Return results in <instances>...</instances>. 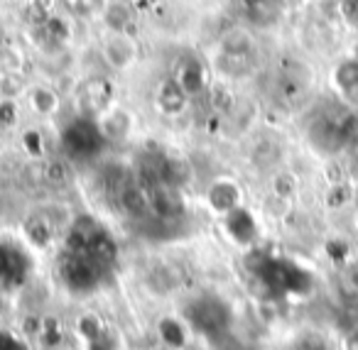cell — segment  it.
Listing matches in <instances>:
<instances>
[{"label": "cell", "instance_id": "obj_5", "mask_svg": "<svg viewBox=\"0 0 358 350\" xmlns=\"http://www.w3.org/2000/svg\"><path fill=\"white\" fill-rule=\"evenodd\" d=\"M103 17L113 32H125V27L133 20V13H130V8L125 6V3H108Z\"/></svg>", "mask_w": 358, "mask_h": 350}, {"label": "cell", "instance_id": "obj_3", "mask_svg": "<svg viewBox=\"0 0 358 350\" xmlns=\"http://www.w3.org/2000/svg\"><path fill=\"white\" fill-rule=\"evenodd\" d=\"M103 52H106V59L113 66H118V69L128 66L135 59V45L125 32H113L108 37V42H106Z\"/></svg>", "mask_w": 358, "mask_h": 350}, {"label": "cell", "instance_id": "obj_6", "mask_svg": "<svg viewBox=\"0 0 358 350\" xmlns=\"http://www.w3.org/2000/svg\"><path fill=\"white\" fill-rule=\"evenodd\" d=\"M74 6L81 15H103L108 0H74Z\"/></svg>", "mask_w": 358, "mask_h": 350}, {"label": "cell", "instance_id": "obj_1", "mask_svg": "<svg viewBox=\"0 0 358 350\" xmlns=\"http://www.w3.org/2000/svg\"><path fill=\"white\" fill-rule=\"evenodd\" d=\"M103 143L101 128L89 118H79L64 130V150L74 157H94Z\"/></svg>", "mask_w": 358, "mask_h": 350}, {"label": "cell", "instance_id": "obj_2", "mask_svg": "<svg viewBox=\"0 0 358 350\" xmlns=\"http://www.w3.org/2000/svg\"><path fill=\"white\" fill-rule=\"evenodd\" d=\"M226 314L224 304L216 299H199L196 304H192L189 309V321L199 333H206V335H214V333H221L226 328Z\"/></svg>", "mask_w": 358, "mask_h": 350}, {"label": "cell", "instance_id": "obj_4", "mask_svg": "<svg viewBox=\"0 0 358 350\" xmlns=\"http://www.w3.org/2000/svg\"><path fill=\"white\" fill-rule=\"evenodd\" d=\"M20 265H22L20 252L0 247V284H10V282H15V277H20Z\"/></svg>", "mask_w": 358, "mask_h": 350}]
</instances>
